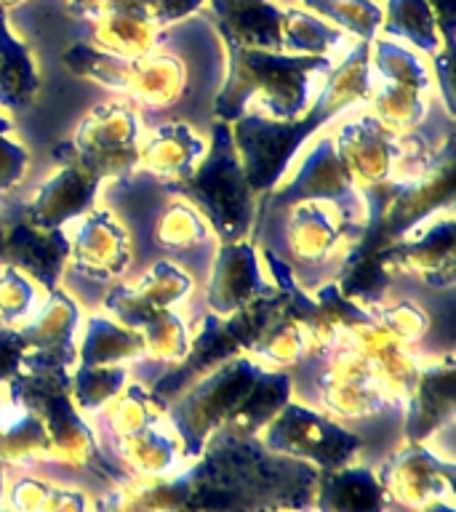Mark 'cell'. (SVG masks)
Listing matches in <instances>:
<instances>
[{"label":"cell","instance_id":"cell-1","mask_svg":"<svg viewBox=\"0 0 456 512\" xmlns=\"http://www.w3.org/2000/svg\"><path fill=\"white\" fill-rule=\"evenodd\" d=\"M272 227L278 238L267 240V248L283 256L294 280L315 291L350 264L371 227V211L320 198L286 200Z\"/></svg>","mask_w":456,"mask_h":512},{"label":"cell","instance_id":"cell-2","mask_svg":"<svg viewBox=\"0 0 456 512\" xmlns=\"http://www.w3.org/2000/svg\"><path fill=\"white\" fill-rule=\"evenodd\" d=\"M67 235L62 286L80 304L86 302L91 286L110 291L123 280L136 259L134 232L128 230L118 211L102 206V200L75 216L62 227Z\"/></svg>","mask_w":456,"mask_h":512},{"label":"cell","instance_id":"cell-3","mask_svg":"<svg viewBox=\"0 0 456 512\" xmlns=\"http://www.w3.org/2000/svg\"><path fill=\"white\" fill-rule=\"evenodd\" d=\"M144 126L142 112L123 96L96 104L75 126L70 160L99 182L126 179L136 174V152Z\"/></svg>","mask_w":456,"mask_h":512},{"label":"cell","instance_id":"cell-4","mask_svg":"<svg viewBox=\"0 0 456 512\" xmlns=\"http://www.w3.org/2000/svg\"><path fill=\"white\" fill-rule=\"evenodd\" d=\"M195 291L198 275L187 264L176 262L171 256H155L144 270L118 280L104 294L99 310L136 328L155 312L190 307Z\"/></svg>","mask_w":456,"mask_h":512},{"label":"cell","instance_id":"cell-5","mask_svg":"<svg viewBox=\"0 0 456 512\" xmlns=\"http://www.w3.org/2000/svg\"><path fill=\"white\" fill-rule=\"evenodd\" d=\"M387 275H403L432 291L454 286V216L451 203L411 224L379 256Z\"/></svg>","mask_w":456,"mask_h":512},{"label":"cell","instance_id":"cell-6","mask_svg":"<svg viewBox=\"0 0 456 512\" xmlns=\"http://www.w3.org/2000/svg\"><path fill=\"white\" fill-rule=\"evenodd\" d=\"M326 128H331L328 136L334 142L344 174L350 176V182L360 192L374 195L395 182L400 158L398 134L384 128L366 107L334 120Z\"/></svg>","mask_w":456,"mask_h":512},{"label":"cell","instance_id":"cell-7","mask_svg":"<svg viewBox=\"0 0 456 512\" xmlns=\"http://www.w3.org/2000/svg\"><path fill=\"white\" fill-rule=\"evenodd\" d=\"M91 78L134 104L142 112L144 123L147 115H158V118L171 115L190 91L187 64L174 54H152V51L131 62L112 59L102 70H91Z\"/></svg>","mask_w":456,"mask_h":512},{"label":"cell","instance_id":"cell-8","mask_svg":"<svg viewBox=\"0 0 456 512\" xmlns=\"http://www.w3.org/2000/svg\"><path fill=\"white\" fill-rule=\"evenodd\" d=\"M206 307L214 318H232L246 307L264 302L267 280H264L262 251L254 243L230 240L219 243L214 259L206 270Z\"/></svg>","mask_w":456,"mask_h":512},{"label":"cell","instance_id":"cell-9","mask_svg":"<svg viewBox=\"0 0 456 512\" xmlns=\"http://www.w3.org/2000/svg\"><path fill=\"white\" fill-rule=\"evenodd\" d=\"M211 150V131L184 120L147 123L136 152V174L158 182H187Z\"/></svg>","mask_w":456,"mask_h":512},{"label":"cell","instance_id":"cell-10","mask_svg":"<svg viewBox=\"0 0 456 512\" xmlns=\"http://www.w3.org/2000/svg\"><path fill=\"white\" fill-rule=\"evenodd\" d=\"M83 318H86L83 304L64 286H54L48 288L46 299L40 302L35 315L16 328V334L27 347V358L35 363L70 366L75 363Z\"/></svg>","mask_w":456,"mask_h":512},{"label":"cell","instance_id":"cell-11","mask_svg":"<svg viewBox=\"0 0 456 512\" xmlns=\"http://www.w3.org/2000/svg\"><path fill=\"white\" fill-rule=\"evenodd\" d=\"M99 184L78 163L67 160L32 190L27 198V224L38 230H62L64 224L99 203Z\"/></svg>","mask_w":456,"mask_h":512},{"label":"cell","instance_id":"cell-12","mask_svg":"<svg viewBox=\"0 0 456 512\" xmlns=\"http://www.w3.org/2000/svg\"><path fill=\"white\" fill-rule=\"evenodd\" d=\"M147 235L160 256H171L176 262L222 243L206 214L182 192H168L166 198L152 208Z\"/></svg>","mask_w":456,"mask_h":512},{"label":"cell","instance_id":"cell-13","mask_svg":"<svg viewBox=\"0 0 456 512\" xmlns=\"http://www.w3.org/2000/svg\"><path fill=\"white\" fill-rule=\"evenodd\" d=\"M144 355L142 334L104 310L83 318L78 334V366H136Z\"/></svg>","mask_w":456,"mask_h":512},{"label":"cell","instance_id":"cell-14","mask_svg":"<svg viewBox=\"0 0 456 512\" xmlns=\"http://www.w3.org/2000/svg\"><path fill=\"white\" fill-rule=\"evenodd\" d=\"M142 334L144 355L136 366L152 363V366H182L195 352V336L198 326L190 315V307H176V310L155 312L150 318L136 326Z\"/></svg>","mask_w":456,"mask_h":512},{"label":"cell","instance_id":"cell-15","mask_svg":"<svg viewBox=\"0 0 456 512\" xmlns=\"http://www.w3.org/2000/svg\"><path fill=\"white\" fill-rule=\"evenodd\" d=\"M262 368H296L310 358V336L302 315L275 318L243 350Z\"/></svg>","mask_w":456,"mask_h":512},{"label":"cell","instance_id":"cell-16","mask_svg":"<svg viewBox=\"0 0 456 512\" xmlns=\"http://www.w3.org/2000/svg\"><path fill=\"white\" fill-rule=\"evenodd\" d=\"M360 310L366 312L368 318H374L376 323H382L392 336H398L400 342L414 344V347H419V342L432 326L430 312L424 310L414 296H374Z\"/></svg>","mask_w":456,"mask_h":512},{"label":"cell","instance_id":"cell-17","mask_svg":"<svg viewBox=\"0 0 456 512\" xmlns=\"http://www.w3.org/2000/svg\"><path fill=\"white\" fill-rule=\"evenodd\" d=\"M48 288L40 286L30 272L14 264L0 262V328L16 331L35 315L40 302L46 299Z\"/></svg>","mask_w":456,"mask_h":512},{"label":"cell","instance_id":"cell-18","mask_svg":"<svg viewBox=\"0 0 456 512\" xmlns=\"http://www.w3.org/2000/svg\"><path fill=\"white\" fill-rule=\"evenodd\" d=\"M128 384V366H78L70 379V398L86 411H102Z\"/></svg>","mask_w":456,"mask_h":512},{"label":"cell","instance_id":"cell-19","mask_svg":"<svg viewBox=\"0 0 456 512\" xmlns=\"http://www.w3.org/2000/svg\"><path fill=\"white\" fill-rule=\"evenodd\" d=\"M27 166H30V152L11 139V128L0 131V195L11 192L22 182L27 176Z\"/></svg>","mask_w":456,"mask_h":512},{"label":"cell","instance_id":"cell-20","mask_svg":"<svg viewBox=\"0 0 456 512\" xmlns=\"http://www.w3.org/2000/svg\"><path fill=\"white\" fill-rule=\"evenodd\" d=\"M3 235H6V230L0 227V254H3Z\"/></svg>","mask_w":456,"mask_h":512},{"label":"cell","instance_id":"cell-21","mask_svg":"<svg viewBox=\"0 0 456 512\" xmlns=\"http://www.w3.org/2000/svg\"><path fill=\"white\" fill-rule=\"evenodd\" d=\"M6 416V408H3V400H0V419Z\"/></svg>","mask_w":456,"mask_h":512}]
</instances>
